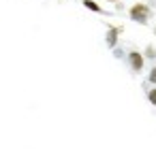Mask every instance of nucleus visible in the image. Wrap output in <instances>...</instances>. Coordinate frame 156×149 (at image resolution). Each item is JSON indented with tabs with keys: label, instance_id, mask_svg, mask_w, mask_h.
<instances>
[{
	"label": "nucleus",
	"instance_id": "f257e3e1",
	"mask_svg": "<svg viewBox=\"0 0 156 149\" xmlns=\"http://www.w3.org/2000/svg\"><path fill=\"white\" fill-rule=\"evenodd\" d=\"M152 15H154V11H152V7L147 5V2H143V0H139V2H135L130 9H128V17L135 22V24H141V26H145L150 19H152Z\"/></svg>",
	"mask_w": 156,
	"mask_h": 149
},
{
	"label": "nucleus",
	"instance_id": "f03ea898",
	"mask_svg": "<svg viewBox=\"0 0 156 149\" xmlns=\"http://www.w3.org/2000/svg\"><path fill=\"white\" fill-rule=\"evenodd\" d=\"M126 66H128L135 75H137V73H141V70H143V66H145V60H143L141 51L130 49V51L126 53Z\"/></svg>",
	"mask_w": 156,
	"mask_h": 149
},
{
	"label": "nucleus",
	"instance_id": "7ed1b4c3",
	"mask_svg": "<svg viewBox=\"0 0 156 149\" xmlns=\"http://www.w3.org/2000/svg\"><path fill=\"white\" fill-rule=\"evenodd\" d=\"M122 32H124V26H109L107 28V45H109V49L118 47V39H120Z\"/></svg>",
	"mask_w": 156,
	"mask_h": 149
},
{
	"label": "nucleus",
	"instance_id": "20e7f679",
	"mask_svg": "<svg viewBox=\"0 0 156 149\" xmlns=\"http://www.w3.org/2000/svg\"><path fill=\"white\" fill-rule=\"evenodd\" d=\"M83 7L90 9V11H94V13H103V7L98 2H94V0H83Z\"/></svg>",
	"mask_w": 156,
	"mask_h": 149
},
{
	"label": "nucleus",
	"instance_id": "39448f33",
	"mask_svg": "<svg viewBox=\"0 0 156 149\" xmlns=\"http://www.w3.org/2000/svg\"><path fill=\"white\" fill-rule=\"evenodd\" d=\"M141 56H143V60H156V49H154L152 45H147V47L143 49Z\"/></svg>",
	"mask_w": 156,
	"mask_h": 149
},
{
	"label": "nucleus",
	"instance_id": "423d86ee",
	"mask_svg": "<svg viewBox=\"0 0 156 149\" xmlns=\"http://www.w3.org/2000/svg\"><path fill=\"white\" fill-rule=\"evenodd\" d=\"M145 96H147L150 104H154V107H156V85H154V87H147V90H145Z\"/></svg>",
	"mask_w": 156,
	"mask_h": 149
},
{
	"label": "nucleus",
	"instance_id": "0eeeda50",
	"mask_svg": "<svg viewBox=\"0 0 156 149\" xmlns=\"http://www.w3.org/2000/svg\"><path fill=\"white\" fill-rule=\"evenodd\" d=\"M147 81L156 85V66H152V68H150V73H147Z\"/></svg>",
	"mask_w": 156,
	"mask_h": 149
},
{
	"label": "nucleus",
	"instance_id": "6e6552de",
	"mask_svg": "<svg viewBox=\"0 0 156 149\" xmlns=\"http://www.w3.org/2000/svg\"><path fill=\"white\" fill-rule=\"evenodd\" d=\"M115 11H124V2H122V0H118V2H115Z\"/></svg>",
	"mask_w": 156,
	"mask_h": 149
},
{
	"label": "nucleus",
	"instance_id": "1a4fd4ad",
	"mask_svg": "<svg viewBox=\"0 0 156 149\" xmlns=\"http://www.w3.org/2000/svg\"><path fill=\"white\" fill-rule=\"evenodd\" d=\"M107 2H113V5H115V2H118V0H107Z\"/></svg>",
	"mask_w": 156,
	"mask_h": 149
},
{
	"label": "nucleus",
	"instance_id": "9d476101",
	"mask_svg": "<svg viewBox=\"0 0 156 149\" xmlns=\"http://www.w3.org/2000/svg\"><path fill=\"white\" fill-rule=\"evenodd\" d=\"M154 34H156V26H154Z\"/></svg>",
	"mask_w": 156,
	"mask_h": 149
}]
</instances>
